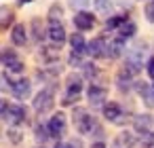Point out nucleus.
<instances>
[{"label":"nucleus","instance_id":"f257e3e1","mask_svg":"<svg viewBox=\"0 0 154 148\" xmlns=\"http://www.w3.org/2000/svg\"><path fill=\"white\" fill-rule=\"evenodd\" d=\"M80 93H82V76H80V74H70V76L66 78V95H63L61 104H63V106L76 104L78 97H80Z\"/></svg>","mask_w":154,"mask_h":148},{"label":"nucleus","instance_id":"f03ea898","mask_svg":"<svg viewBox=\"0 0 154 148\" xmlns=\"http://www.w3.org/2000/svg\"><path fill=\"white\" fill-rule=\"evenodd\" d=\"M72 121H74V127H76V131H78L80 135H89V133H93V129H95V125H97V121H95L85 108H74V112H72Z\"/></svg>","mask_w":154,"mask_h":148},{"label":"nucleus","instance_id":"7ed1b4c3","mask_svg":"<svg viewBox=\"0 0 154 148\" xmlns=\"http://www.w3.org/2000/svg\"><path fill=\"white\" fill-rule=\"evenodd\" d=\"M53 104H55V87H47V89L38 91L36 97H34V102H32L36 114H47V112H51V110H53Z\"/></svg>","mask_w":154,"mask_h":148},{"label":"nucleus","instance_id":"20e7f679","mask_svg":"<svg viewBox=\"0 0 154 148\" xmlns=\"http://www.w3.org/2000/svg\"><path fill=\"white\" fill-rule=\"evenodd\" d=\"M2 116H5V121H7L9 125L17 127V125L26 123L28 112H26V108H23L21 104H11V106L7 104V108H5V112H2Z\"/></svg>","mask_w":154,"mask_h":148},{"label":"nucleus","instance_id":"39448f33","mask_svg":"<svg viewBox=\"0 0 154 148\" xmlns=\"http://www.w3.org/2000/svg\"><path fill=\"white\" fill-rule=\"evenodd\" d=\"M47 36L55 47H61L68 36H66V28L61 26V19H49V28H47Z\"/></svg>","mask_w":154,"mask_h":148},{"label":"nucleus","instance_id":"423d86ee","mask_svg":"<svg viewBox=\"0 0 154 148\" xmlns=\"http://www.w3.org/2000/svg\"><path fill=\"white\" fill-rule=\"evenodd\" d=\"M141 68H143V55H141V51L139 49H131L127 53V59H125V70L135 76V74L141 72Z\"/></svg>","mask_w":154,"mask_h":148},{"label":"nucleus","instance_id":"0eeeda50","mask_svg":"<svg viewBox=\"0 0 154 148\" xmlns=\"http://www.w3.org/2000/svg\"><path fill=\"white\" fill-rule=\"evenodd\" d=\"M106 51H108V40H106V36H97V38H93L91 43H87V47H85V53H89L93 59L106 57Z\"/></svg>","mask_w":154,"mask_h":148},{"label":"nucleus","instance_id":"6e6552de","mask_svg":"<svg viewBox=\"0 0 154 148\" xmlns=\"http://www.w3.org/2000/svg\"><path fill=\"white\" fill-rule=\"evenodd\" d=\"M74 26L78 32H89L95 28V15L89 11H76L74 15Z\"/></svg>","mask_w":154,"mask_h":148},{"label":"nucleus","instance_id":"1a4fd4ad","mask_svg":"<svg viewBox=\"0 0 154 148\" xmlns=\"http://www.w3.org/2000/svg\"><path fill=\"white\" fill-rule=\"evenodd\" d=\"M47 131H49V137H61L66 131V116L61 112L53 114L47 123Z\"/></svg>","mask_w":154,"mask_h":148},{"label":"nucleus","instance_id":"9d476101","mask_svg":"<svg viewBox=\"0 0 154 148\" xmlns=\"http://www.w3.org/2000/svg\"><path fill=\"white\" fill-rule=\"evenodd\" d=\"M11 93L17 97V99H28L32 95V83L28 78H17V80H11Z\"/></svg>","mask_w":154,"mask_h":148},{"label":"nucleus","instance_id":"9b49d317","mask_svg":"<svg viewBox=\"0 0 154 148\" xmlns=\"http://www.w3.org/2000/svg\"><path fill=\"white\" fill-rule=\"evenodd\" d=\"M101 114L110 123H122V108L118 102H106L101 108Z\"/></svg>","mask_w":154,"mask_h":148},{"label":"nucleus","instance_id":"f8f14e48","mask_svg":"<svg viewBox=\"0 0 154 148\" xmlns=\"http://www.w3.org/2000/svg\"><path fill=\"white\" fill-rule=\"evenodd\" d=\"M106 97H108V89H106V87L89 85V89H87V99H89V104H93V106H101V104L106 102Z\"/></svg>","mask_w":154,"mask_h":148},{"label":"nucleus","instance_id":"ddd939ff","mask_svg":"<svg viewBox=\"0 0 154 148\" xmlns=\"http://www.w3.org/2000/svg\"><path fill=\"white\" fill-rule=\"evenodd\" d=\"M133 85H135V91L139 93V97L143 99V104L148 108H154V87L148 85V83H141V80H137Z\"/></svg>","mask_w":154,"mask_h":148},{"label":"nucleus","instance_id":"4468645a","mask_svg":"<svg viewBox=\"0 0 154 148\" xmlns=\"http://www.w3.org/2000/svg\"><path fill=\"white\" fill-rule=\"evenodd\" d=\"M152 125H154V118H152L150 114H137V116L133 118V127H135V131H137L139 135L152 131Z\"/></svg>","mask_w":154,"mask_h":148},{"label":"nucleus","instance_id":"2eb2a0df","mask_svg":"<svg viewBox=\"0 0 154 148\" xmlns=\"http://www.w3.org/2000/svg\"><path fill=\"white\" fill-rule=\"evenodd\" d=\"M11 43L15 47H23L28 43V30L23 24H13V30H11Z\"/></svg>","mask_w":154,"mask_h":148},{"label":"nucleus","instance_id":"dca6fc26","mask_svg":"<svg viewBox=\"0 0 154 148\" xmlns=\"http://www.w3.org/2000/svg\"><path fill=\"white\" fill-rule=\"evenodd\" d=\"M131 85H133V74L127 72L125 68H120V72L116 74V87L122 93H127V91H131Z\"/></svg>","mask_w":154,"mask_h":148},{"label":"nucleus","instance_id":"f3484780","mask_svg":"<svg viewBox=\"0 0 154 148\" xmlns=\"http://www.w3.org/2000/svg\"><path fill=\"white\" fill-rule=\"evenodd\" d=\"M125 53V40L122 38H114L112 43H108V51H106V57H110V59H116V57H120Z\"/></svg>","mask_w":154,"mask_h":148},{"label":"nucleus","instance_id":"a211bd4d","mask_svg":"<svg viewBox=\"0 0 154 148\" xmlns=\"http://www.w3.org/2000/svg\"><path fill=\"white\" fill-rule=\"evenodd\" d=\"M15 24V13L13 9H9L7 5L0 7V30H9Z\"/></svg>","mask_w":154,"mask_h":148},{"label":"nucleus","instance_id":"6ab92c4d","mask_svg":"<svg viewBox=\"0 0 154 148\" xmlns=\"http://www.w3.org/2000/svg\"><path fill=\"white\" fill-rule=\"evenodd\" d=\"M137 34V26L131 21V19H127L120 28H118V38H122V40H129V38H133Z\"/></svg>","mask_w":154,"mask_h":148},{"label":"nucleus","instance_id":"aec40b11","mask_svg":"<svg viewBox=\"0 0 154 148\" xmlns=\"http://www.w3.org/2000/svg\"><path fill=\"white\" fill-rule=\"evenodd\" d=\"M135 135L133 133H129V131H122L118 137H116V142H114V148H133L135 146Z\"/></svg>","mask_w":154,"mask_h":148},{"label":"nucleus","instance_id":"412c9836","mask_svg":"<svg viewBox=\"0 0 154 148\" xmlns=\"http://www.w3.org/2000/svg\"><path fill=\"white\" fill-rule=\"evenodd\" d=\"M70 47H72V51L85 53V47H87V40H85V36H82L80 32H76V34H70Z\"/></svg>","mask_w":154,"mask_h":148},{"label":"nucleus","instance_id":"4be33fe9","mask_svg":"<svg viewBox=\"0 0 154 148\" xmlns=\"http://www.w3.org/2000/svg\"><path fill=\"white\" fill-rule=\"evenodd\" d=\"M45 34H47V30L42 28V21L40 19H32V36H34V40L40 43L45 38Z\"/></svg>","mask_w":154,"mask_h":148},{"label":"nucleus","instance_id":"5701e85b","mask_svg":"<svg viewBox=\"0 0 154 148\" xmlns=\"http://www.w3.org/2000/svg\"><path fill=\"white\" fill-rule=\"evenodd\" d=\"M127 19H129L127 15H114V17L106 19V30H118V28H120Z\"/></svg>","mask_w":154,"mask_h":148},{"label":"nucleus","instance_id":"b1692460","mask_svg":"<svg viewBox=\"0 0 154 148\" xmlns=\"http://www.w3.org/2000/svg\"><path fill=\"white\" fill-rule=\"evenodd\" d=\"M5 66H7V70H9V72H13V74H21V72L26 70V64H23L19 57L11 59V61H9V64H5Z\"/></svg>","mask_w":154,"mask_h":148},{"label":"nucleus","instance_id":"393cba45","mask_svg":"<svg viewBox=\"0 0 154 148\" xmlns=\"http://www.w3.org/2000/svg\"><path fill=\"white\" fill-rule=\"evenodd\" d=\"M82 72H85V76H87V78H91V80H93V78L99 74V70H97V66H95L93 61H89V64H82Z\"/></svg>","mask_w":154,"mask_h":148},{"label":"nucleus","instance_id":"a878e982","mask_svg":"<svg viewBox=\"0 0 154 148\" xmlns=\"http://www.w3.org/2000/svg\"><path fill=\"white\" fill-rule=\"evenodd\" d=\"M34 133H36V140H38V142H45V140L49 137L47 125H36V127H34Z\"/></svg>","mask_w":154,"mask_h":148},{"label":"nucleus","instance_id":"bb28decb","mask_svg":"<svg viewBox=\"0 0 154 148\" xmlns=\"http://www.w3.org/2000/svg\"><path fill=\"white\" fill-rule=\"evenodd\" d=\"M93 5H95V9H97L99 13H108L110 7H112L110 0H93Z\"/></svg>","mask_w":154,"mask_h":148},{"label":"nucleus","instance_id":"cd10ccee","mask_svg":"<svg viewBox=\"0 0 154 148\" xmlns=\"http://www.w3.org/2000/svg\"><path fill=\"white\" fill-rule=\"evenodd\" d=\"M61 13H63V9L59 5H53L49 11V19H61Z\"/></svg>","mask_w":154,"mask_h":148},{"label":"nucleus","instance_id":"c85d7f7f","mask_svg":"<svg viewBox=\"0 0 154 148\" xmlns=\"http://www.w3.org/2000/svg\"><path fill=\"white\" fill-rule=\"evenodd\" d=\"M9 140H11L13 144H19V142L23 140V137H21V131H19V129H15V127H13V129H9Z\"/></svg>","mask_w":154,"mask_h":148},{"label":"nucleus","instance_id":"c756f323","mask_svg":"<svg viewBox=\"0 0 154 148\" xmlns=\"http://www.w3.org/2000/svg\"><path fill=\"white\" fill-rule=\"evenodd\" d=\"M0 91H11V78L7 74H0Z\"/></svg>","mask_w":154,"mask_h":148},{"label":"nucleus","instance_id":"7c9ffc66","mask_svg":"<svg viewBox=\"0 0 154 148\" xmlns=\"http://www.w3.org/2000/svg\"><path fill=\"white\" fill-rule=\"evenodd\" d=\"M143 13H146V19H148L150 24H154V2L146 5V7H143Z\"/></svg>","mask_w":154,"mask_h":148},{"label":"nucleus","instance_id":"2f4dec72","mask_svg":"<svg viewBox=\"0 0 154 148\" xmlns=\"http://www.w3.org/2000/svg\"><path fill=\"white\" fill-rule=\"evenodd\" d=\"M91 2V0H70V7L72 9H78V11H82L87 5Z\"/></svg>","mask_w":154,"mask_h":148},{"label":"nucleus","instance_id":"473e14b6","mask_svg":"<svg viewBox=\"0 0 154 148\" xmlns=\"http://www.w3.org/2000/svg\"><path fill=\"white\" fill-rule=\"evenodd\" d=\"M80 55H82V53H78V51H72V55H70V66H82V59H80Z\"/></svg>","mask_w":154,"mask_h":148},{"label":"nucleus","instance_id":"72a5a7b5","mask_svg":"<svg viewBox=\"0 0 154 148\" xmlns=\"http://www.w3.org/2000/svg\"><path fill=\"white\" fill-rule=\"evenodd\" d=\"M146 70H148L150 78H154V57H150V59H148V64H146Z\"/></svg>","mask_w":154,"mask_h":148},{"label":"nucleus","instance_id":"f704fd0d","mask_svg":"<svg viewBox=\"0 0 154 148\" xmlns=\"http://www.w3.org/2000/svg\"><path fill=\"white\" fill-rule=\"evenodd\" d=\"M91 148H106V144H103L101 140H97V142H93V144H91Z\"/></svg>","mask_w":154,"mask_h":148},{"label":"nucleus","instance_id":"c9c22d12","mask_svg":"<svg viewBox=\"0 0 154 148\" xmlns=\"http://www.w3.org/2000/svg\"><path fill=\"white\" fill-rule=\"evenodd\" d=\"M5 108H7V102H5V99H0V116H2V112H5Z\"/></svg>","mask_w":154,"mask_h":148},{"label":"nucleus","instance_id":"e433bc0d","mask_svg":"<svg viewBox=\"0 0 154 148\" xmlns=\"http://www.w3.org/2000/svg\"><path fill=\"white\" fill-rule=\"evenodd\" d=\"M30 2H34V0H17V5H19V7H23V5H30Z\"/></svg>","mask_w":154,"mask_h":148},{"label":"nucleus","instance_id":"4c0bfd02","mask_svg":"<svg viewBox=\"0 0 154 148\" xmlns=\"http://www.w3.org/2000/svg\"><path fill=\"white\" fill-rule=\"evenodd\" d=\"M55 148H74V144H57Z\"/></svg>","mask_w":154,"mask_h":148},{"label":"nucleus","instance_id":"58836bf2","mask_svg":"<svg viewBox=\"0 0 154 148\" xmlns=\"http://www.w3.org/2000/svg\"><path fill=\"white\" fill-rule=\"evenodd\" d=\"M152 87H154V85H152Z\"/></svg>","mask_w":154,"mask_h":148}]
</instances>
